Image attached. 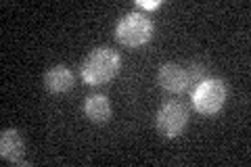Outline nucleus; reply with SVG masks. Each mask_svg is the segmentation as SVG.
Wrapping results in <instances>:
<instances>
[{
	"instance_id": "1a4fd4ad",
	"label": "nucleus",
	"mask_w": 251,
	"mask_h": 167,
	"mask_svg": "<svg viewBox=\"0 0 251 167\" xmlns=\"http://www.w3.org/2000/svg\"><path fill=\"white\" fill-rule=\"evenodd\" d=\"M186 77H188V88L195 90L203 79H207V69L199 65V63H193V65L186 67Z\"/></svg>"
},
{
	"instance_id": "39448f33",
	"label": "nucleus",
	"mask_w": 251,
	"mask_h": 167,
	"mask_svg": "<svg viewBox=\"0 0 251 167\" xmlns=\"http://www.w3.org/2000/svg\"><path fill=\"white\" fill-rule=\"evenodd\" d=\"M157 84L166 92L180 94L188 88V77H186V67L176 65V63H166L157 71Z\"/></svg>"
},
{
	"instance_id": "f257e3e1",
	"label": "nucleus",
	"mask_w": 251,
	"mask_h": 167,
	"mask_svg": "<svg viewBox=\"0 0 251 167\" xmlns=\"http://www.w3.org/2000/svg\"><path fill=\"white\" fill-rule=\"evenodd\" d=\"M122 65V59L113 48L100 46L94 48L82 63V79L90 86L107 84L117 75Z\"/></svg>"
},
{
	"instance_id": "20e7f679",
	"label": "nucleus",
	"mask_w": 251,
	"mask_h": 167,
	"mask_svg": "<svg viewBox=\"0 0 251 167\" xmlns=\"http://www.w3.org/2000/svg\"><path fill=\"white\" fill-rule=\"evenodd\" d=\"M157 130L166 138H178L188 123V109L182 102L170 100L157 111Z\"/></svg>"
},
{
	"instance_id": "423d86ee",
	"label": "nucleus",
	"mask_w": 251,
	"mask_h": 167,
	"mask_svg": "<svg viewBox=\"0 0 251 167\" xmlns=\"http://www.w3.org/2000/svg\"><path fill=\"white\" fill-rule=\"evenodd\" d=\"M0 155L9 163H17V165L25 163V159H23L25 157V142H23L17 130L11 128L2 132V136H0Z\"/></svg>"
},
{
	"instance_id": "7ed1b4c3",
	"label": "nucleus",
	"mask_w": 251,
	"mask_h": 167,
	"mask_svg": "<svg viewBox=\"0 0 251 167\" xmlns=\"http://www.w3.org/2000/svg\"><path fill=\"white\" fill-rule=\"evenodd\" d=\"M153 34V23L149 21L143 13H128L120 19L115 27L117 42L126 48H138L147 44Z\"/></svg>"
},
{
	"instance_id": "6e6552de",
	"label": "nucleus",
	"mask_w": 251,
	"mask_h": 167,
	"mask_svg": "<svg viewBox=\"0 0 251 167\" xmlns=\"http://www.w3.org/2000/svg\"><path fill=\"white\" fill-rule=\"evenodd\" d=\"M84 111H86V115H88V119H92L94 123H105L113 115L111 102H109V98L103 96V94H92V96L86 98Z\"/></svg>"
},
{
	"instance_id": "f03ea898",
	"label": "nucleus",
	"mask_w": 251,
	"mask_h": 167,
	"mask_svg": "<svg viewBox=\"0 0 251 167\" xmlns=\"http://www.w3.org/2000/svg\"><path fill=\"white\" fill-rule=\"evenodd\" d=\"M193 107L201 115H216L224 107L228 96V86L220 77H207L193 90Z\"/></svg>"
},
{
	"instance_id": "0eeeda50",
	"label": "nucleus",
	"mask_w": 251,
	"mask_h": 167,
	"mask_svg": "<svg viewBox=\"0 0 251 167\" xmlns=\"http://www.w3.org/2000/svg\"><path fill=\"white\" fill-rule=\"evenodd\" d=\"M74 82H75L74 71L65 65H54L44 73V86H46V90L52 94L69 92L74 88Z\"/></svg>"
},
{
	"instance_id": "9d476101",
	"label": "nucleus",
	"mask_w": 251,
	"mask_h": 167,
	"mask_svg": "<svg viewBox=\"0 0 251 167\" xmlns=\"http://www.w3.org/2000/svg\"><path fill=\"white\" fill-rule=\"evenodd\" d=\"M159 4H161V0H155V2H145V0H138V6H143V9H157Z\"/></svg>"
}]
</instances>
